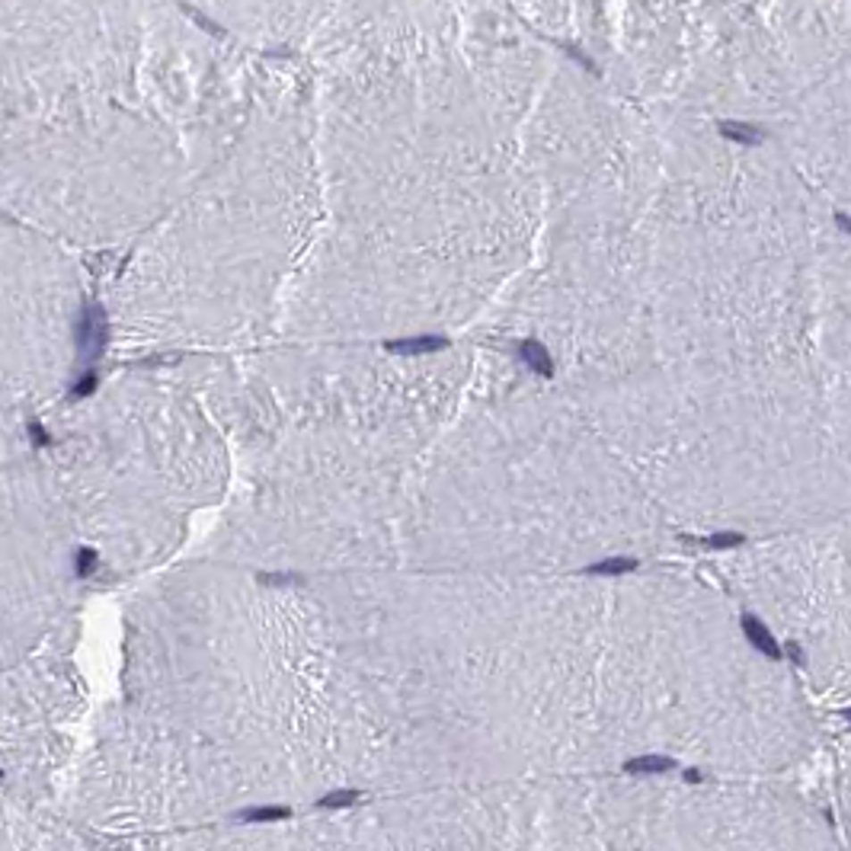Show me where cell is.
Here are the masks:
<instances>
[{
	"label": "cell",
	"mask_w": 851,
	"mask_h": 851,
	"mask_svg": "<svg viewBox=\"0 0 851 851\" xmlns=\"http://www.w3.org/2000/svg\"><path fill=\"white\" fill-rule=\"evenodd\" d=\"M723 135L746 141V145H749V141H759V135H755V131H749L746 125H737V122H727V125H723Z\"/></svg>",
	"instance_id": "6"
},
{
	"label": "cell",
	"mask_w": 851,
	"mask_h": 851,
	"mask_svg": "<svg viewBox=\"0 0 851 851\" xmlns=\"http://www.w3.org/2000/svg\"><path fill=\"white\" fill-rule=\"evenodd\" d=\"M0 851H100L90 838L0 794Z\"/></svg>",
	"instance_id": "3"
},
{
	"label": "cell",
	"mask_w": 851,
	"mask_h": 851,
	"mask_svg": "<svg viewBox=\"0 0 851 851\" xmlns=\"http://www.w3.org/2000/svg\"><path fill=\"white\" fill-rule=\"evenodd\" d=\"M634 567V560H605V563H598L596 573H628V570Z\"/></svg>",
	"instance_id": "7"
},
{
	"label": "cell",
	"mask_w": 851,
	"mask_h": 851,
	"mask_svg": "<svg viewBox=\"0 0 851 851\" xmlns=\"http://www.w3.org/2000/svg\"><path fill=\"white\" fill-rule=\"evenodd\" d=\"M515 851H845L820 806L772 778L614 772L513 784Z\"/></svg>",
	"instance_id": "1"
},
{
	"label": "cell",
	"mask_w": 851,
	"mask_h": 851,
	"mask_svg": "<svg viewBox=\"0 0 851 851\" xmlns=\"http://www.w3.org/2000/svg\"><path fill=\"white\" fill-rule=\"evenodd\" d=\"M521 355H525L531 369H538L541 375H551V359H547V353L538 343H521Z\"/></svg>",
	"instance_id": "5"
},
{
	"label": "cell",
	"mask_w": 851,
	"mask_h": 851,
	"mask_svg": "<svg viewBox=\"0 0 851 851\" xmlns=\"http://www.w3.org/2000/svg\"><path fill=\"white\" fill-rule=\"evenodd\" d=\"M93 845L100 851H515V836L509 788H490L362 794L295 813Z\"/></svg>",
	"instance_id": "2"
},
{
	"label": "cell",
	"mask_w": 851,
	"mask_h": 851,
	"mask_svg": "<svg viewBox=\"0 0 851 851\" xmlns=\"http://www.w3.org/2000/svg\"><path fill=\"white\" fill-rule=\"evenodd\" d=\"M445 339H404V343H391L388 349L391 353H400V355H422V353H436V349H442Z\"/></svg>",
	"instance_id": "4"
}]
</instances>
